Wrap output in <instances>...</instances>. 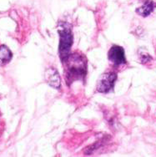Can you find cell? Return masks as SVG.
Here are the masks:
<instances>
[{
    "label": "cell",
    "mask_w": 156,
    "mask_h": 157,
    "mask_svg": "<svg viewBox=\"0 0 156 157\" xmlns=\"http://www.w3.org/2000/svg\"><path fill=\"white\" fill-rule=\"evenodd\" d=\"M63 63L67 65L66 80L69 85L75 80L84 79L87 72L85 57L75 53L69 55V58Z\"/></svg>",
    "instance_id": "1"
},
{
    "label": "cell",
    "mask_w": 156,
    "mask_h": 157,
    "mask_svg": "<svg viewBox=\"0 0 156 157\" xmlns=\"http://www.w3.org/2000/svg\"><path fill=\"white\" fill-rule=\"evenodd\" d=\"M58 33L59 35V55L61 62L64 63L69 58L72 48V26L65 22H59L58 25Z\"/></svg>",
    "instance_id": "2"
},
{
    "label": "cell",
    "mask_w": 156,
    "mask_h": 157,
    "mask_svg": "<svg viewBox=\"0 0 156 157\" xmlns=\"http://www.w3.org/2000/svg\"><path fill=\"white\" fill-rule=\"evenodd\" d=\"M117 80V74L108 72L103 74L97 83V91L99 93H108L114 90V84Z\"/></svg>",
    "instance_id": "3"
},
{
    "label": "cell",
    "mask_w": 156,
    "mask_h": 157,
    "mask_svg": "<svg viewBox=\"0 0 156 157\" xmlns=\"http://www.w3.org/2000/svg\"><path fill=\"white\" fill-rule=\"evenodd\" d=\"M108 60L114 63L115 66H120L126 63L124 49L121 46H112L108 53Z\"/></svg>",
    "instance_id": "4"
},
{
    "label": "cell",
    "mask_w": 156,
    "mask_h": 157,
    "mask_svg": "<svg viewBox=\"0 0 156 157\" xmlns=\"http://www.w3.org/2000/svg\"><path fill=\"white\" fill-rule=\"evenodd\" d=\"M44 78L48 85L54 89H59L61 85V79H60L59 75L58 73L57 70L54 68H48V70L45 71Z\"/></svg>",
    "instance_id": "5"
},
{
    "label": "cell",
    "mask_w": 156,
    "mask_h": 157,
    "mask_svg": "<svg viewBox=\"0 0 156 157\" xmlns=\"http://www.w3.org/2000/svg\"><path fill=\"white\" fill-rule=\"evenodd\" d=\"M156 3L152 0H146L141 7H139L136 9V13L139 15L142 16L144 18H146L153 12L154 9H155Z\"/></svg>",
    "instance_id": "6"
},
{
    "label": "cell",
    "mask_w": 156,
    "mask_h": 157,
    "mask_svg": "<svg viewBox=\"0 0 156 157\" xmlns=\"http://www.w3.org/2000/svg\"><path fill=\"white\" fill-rule=\"evenodd\" d=\"M12 52L6 45L0 46V66L9 63L12 59Z\"/></svg>",
    "instance_id": "7"
},
{
    "label": "cell",
    "mask_w": 156,
    "mask_h": 157,
    "mask_svg": "<svg viewBox=\"0 0 156 157\" xmlns=\"http://www.w3.org/2000/svg\"><path fill=\"white\" fill-rule=\"evenodd\" d=\"M140 59H141V62L143 63H146L150 62V60H152V57L148 54H142L140 55Z\"/></svg>",
    "instance_id": "8"
}]
</instances>
